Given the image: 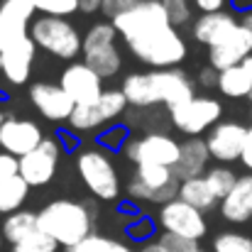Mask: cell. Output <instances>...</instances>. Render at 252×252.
Segmentation results:
<instances>
[{"mask_svg": "<svg viewBox=\"0 0 252 252\" xmlns=\"http://www.w3.org/2000/svg\"><path fill=\"white\" fill-rule=\"evenodd\" d=\"M211 164V152L206 145V137H186L181 142V152H179V162L174 164V174L179 181H189V179H198L206 176Z\"/></svg>", "mask_w": 252, "mask_h": 252, "instance_id": "18", "label": "cell"}, {"mask_svg": "<svg viewBox=\"0 0 252 252\" xmlns=\"http://www.w3.org/2000/svg\"><path fill=\"white\" fill-rule=\"evenodd\" d=\"M37 12L39 15H47V17H69L74 12H79L81 7V0H32Z\"/></svg>", "mask_w": 252, "mask_h": 252, "instance_id": "31", "label": "cell"}, {"mask_svg": "<svg viewBox=\"0 0 252 252\" xmlns=\"http://www.w3.org/2000/svg\"><path fill=\"white\" fill-rule=\"evenodd\" d=\"M130 54L152 71L179 69L189 57V44L171 25L162 0H142L110 20Z\"/></svg>", "mask_w": 252, "mask_h": 252, "instance_id": "1", "label": "cell"}, {"mask_svg": "<svg viewBox=\"0 0 252 252\" xmlns=\"http://www.w3.org/2000/svg\"><path fill=\"white\" fill-rule=\"evenodd\" d=\"M30 37L34 39V44L42 52H47V54H52L62 62H74L84 52L81 32L64 17L39 15L30 27Z\"/></svg>", "mask_w": 252, "mask_h": 252, "instance_id": "4", "label": "cell"}, {"mask_svg": "<svg viewBox=\"0 0 252 252\" xmlns=\"http://www.w3.org/2000/svg\"><path fill=\"white\" fill-rule=\"evenodd\" d=\"M84 64H88L105 81V79H113V76L120 74V69H123V54H120L118 44H110V47H103V49L86 52Z\"/></svg>", "mask_w": 252, "mask_h": 252, "instance_id": "24", "label": "cell"}, {"mask_svg": "<svg viewBox=\"0 0 252 252\" xmlns=\"http://www.w3.org/2000/svg\"><path fill=\"white\" fill-rule=\"evenodd\" d=\"M218 79H220V74L208 64V66H203L201 71H198V76H196V84L201 86V88H218Z\"/></svg>", "mask_w": 252, "mask_h": 252, "instance_id": "39", "label": "cell"}, {"mask_svg": "<svg viewBox=\"0 0 252 252\" xmlns=\"http://www.w3.org/2000/svg\"><path fill=\"white\" fill-rule=\"evenodd\" d=\"M127 98L120 88H105L103 95L88 105H76L71 120H69V127L76 132V135H84L91 130H98L103 125H108L110 120L120 118L125 110H127Z\"/></svg>", "mask_w": 252, "mask_h": 252, "instance_id": "9", "label": "cell"}, {"mask_svg": "<svg viewBox=\"0 0 252 252\" xmlns=\"http://www.w3.org/2000/svg\"><path fill=\"white\" fill-rule=\"evenodd\" d=\"M59 250V243L57 240H52L47 233H34L32 238H27L25 243H20V245H15L12 252H57Z\"/></svg>", "mask_w": 252, "mask_h": 252, "instance_id": "33", "label": "cell"}, {"mask_svg": "<svg viewBox=\"0 0 252 252\" xmlns=\"http://www.w3.org/2000/svg\"><path fill=\"white\" fill-rule=\"evenodd\" d=\"M44 137L47 135L42 132L39 123L27 120V118H7L5 125L0 127V150L20 159L34 152Z\"/></svg>", "mask_w": 252, "mask_h": 252, "instance_id": "15", "label": "cell"}, {"mask_svg": "<svg viewBox=\"0 0 252 252\" xmlns=\"http://www.w3.org/2000/svg\"><path fill=\"white\" fill-rule=\"evenodd\" d=\"M213 252H252V235L245 233H218L213 240Z\"/></svg>", "mask_w": 252, "mask_h": 252, "instance_id": "29", "label": "cell"}, {"mask_svg": "<svg viewBox=\"0 0 252 252\" xmlns=\"http://www.w3.org/2000/svg\"><path fill=\"white\" fill-rule=\"evenodd\" d=\"M37 44L34 39L27 34H20L10 42L2 44V76L10 86H25L32 76V66H34V57H37Z\"/></svg>", "mask_w": 252, "mask_h": 252, "instance_id": "12", "label": "cell"}, {"mask_svg": "<svg viewBox=\"0 0 252 252\" xmlns=\"http://www.w3.org/2000/svg\"><path fill=\"white\" fill-rule=\"evenodd\" d=\"M162 2H164V10L176 30L193 22V2H189V0H162Z\"/></svg>", "mask_w": 252, "mask_h": 252, "instance_id": "32", "label": "cell"}, {"mask_svg": "<svg viewBox=\"0 0 252 252\" xmlns=\"http://www.w3.org/2000/svg\"><path fill=\"white\" fill-rule=\"evenodd\" d=\"M0 230H2V238L15 248V245L25 243L27 238H32L34 233H39V218H37V213L22 208L12 216H5Z\"/></svg>", "mask_w": 252, "mask_h": 252, "instance_id": "21", "label": "cell"}, {"mask_svg": "<svg viewBox=\"0 0 252 252\" xmlns=\"http://www.w3.org/2000/svg\"><path fill=\"white\" fill-rule=\"evenodd\" d=\"M152 230H155V225H152L147 218H142V220H137L135 225H130V228H127V233H130V238H132V240L150 238V235H152Z\"/></svg>", "mask_w": 252, "mask_h": 252, "instance_id": "40", "label": "cell"}, {"mask_svg": "<svg viewBox=\"0 0 252 252\" xmlns=\"http://www.w3.org/2000/svg\"><path fill=\"white\" fill-rule=\"evenodd\" d=\"M250 118H252V95H250Z\"/></svg>", "mask_w": 252, "mask_h": 252, "instance_id": "51", "label": "cell"}, {"mask_svg": "<svg viewBox=\"0 0 252 252\" xmlns=\"http://www.w3.org/2000/svg\"><path fill=\"white\" fill-rule=\"evenodd\" d=\"M5 120H7V118H5V115H2V110H0V127L5 125Z\"/></svg>", "mask_w": 252, "mask_h": 252, "instance_id": "48", "label": "cell"}, {"mask_svg": "<svg viewBox=\"0 0 252 252\" xmlns=\"http://www.w3.org/2000/svg\"><path fill=\"white\" fill-rule=\"evenodd\" d=\"M240 25V20L235 17V12L223 10V12H213V15H198L191 22V37L203 44V47H213L218 39H223L230 30H235Z\"/></svg>", "mask_w": 252, "mask_h": 252, "instance_id": "20", "label": "cell"}, {"mask_svg": "<svg viewBox=\"0 0 252 252\" xmlns=\"http://www.w3.org/2000/svg\"><path fill=\"white\" fill-rule=\"evenodd\" d=\"M191 2L198 10V15H213L230 7V0H191Z\"/></svg>", "mask_w": 252, "mask_h": 252, "instance_id": "38", "label": "cell"}, {"mask_svg": "<svg viewBox=\"0 0 252 252\" xmlns=\"http://www.w3.org/2000/svg\"><path fill=\"white\" fill-rule=\"evenodd\" d=\"M218 91H220V95L233 98V100L250 98V95H252V79H250V74H248L243 66H233V69H228V71H220V79H218Z\"/></svg>", "mask_w": 252, "mask_h": 252, "instance_id": "26", "label": "cell"}, {"mask_svg": "<svg viewBox=\"0 0 252 252\" xmlns=\"http://www.w3.org/2000/svg\"><path fill=\"white\" fill-rule=\"evenodd\" d=\"M15 176H20V159L0 150V181H7Z\"/></svg>", "mask_w": 252, "mask_h": 252, "instance_id": "37", "label": "cell"}, {"mask_svg": "<svg viewBox=\"0 0 252 252\" xmlns=\"http://www.w3.org/2000/svg\"><path fill=\"white\" fill-rule=\"evenodd\" d=\"M98 142H100L103 147H108V150H118V147H123V142H130V140H127V127L115 125V127L105 130V132L98 137Z\"/></svg>", "mask_w": 252, "mask_h": 252, "instance_id": "35", "label": "cell"}, {"mask_svg": "<svg viewBox=\"0 0 252 252\" xmlns=\"http://www.w3.org/2000/svg\"><path fill=\"white\" fill-rule=\"evenodd\" d=\"M76 171L98 201H115L120 196V176L105 150H81L76 155Z\"/></svg>", "mask_w": 252, "mask_h": 252, "instance_id": "5", "label": "cell"}, {"mask_svg": "<svg viewBox=\"0 0 252 252\" xmlns=\"http://www.w3.org/2000/svg\"><path fill=\"white\" fill-rule=\"evenodd\" d=\"M250 54H252V34L243 25H238L235 30H230L223 39H218L208 49V64L220 74V71H228L233 66H240Z\"/></svg>", "mask_w": 252, "mask_h": 252, "instance_id": "16", "label": "cell"}, {"mask_svg": "<svg viewBox=\"0 0 252 252\" xmlns=\"http://www.w3.org/2000/svg\"><path fill=\"white\" fill-rule=\"evenodd\" d=\"M196 252H203V250H196Z\"/></svg>", "mask_w": 252, "mask_h": 252, "instance_id": "52", "label": "cell"}, {"mask_svg": "<svg viewBox=\"0 0 252 252\" xmlns=\"http://www.w3.org/2000/svg\"><path fill=\"white\" fill-rule=\"evenodd\" d=\"M157 225L162 228V233H171L186 240H203L208 233V223L203 218V213L189 203H184L181 198L171 201L167 206H162L157 211Z\"/></svg>", "mask_w": 252, "mask_h": 252, "instance_id": "10", "label": "cell"}, {"mask_svg": "<svg viewBox=\"0 0 252 252\" xmlns=\"http://www.w3.org/2000/svg\"><path fill=\"white\" fill-rule=\"evenodd\" d=\"M27 196H30V184L22 176L0 181V213L2 216H12V213L22 211Z\"/></svg>", "mask_w": 252, "mask_h": 252, "instance_id": "25", "label": "cell"}, {"mask_svg": "<svg viewBox=\"0 0 252 252\" xmlns=\"http://www.w3.org/2000/svg\"><path fill=\"white\" fill-rule=\"evenodd\" d=\"M181 181L169 167H135V174L127 184V196L135 203L167 206L179 198Z\"/></svg>", "mask_w": 252, "mask_h": 252, "instance_id": "6", "label": "cell"}, {"mask_svg": "<svg viewBox=\"0 0 252 252\" xmlns=\"http://www.w3.org/2000/svg\"><path fill=\"white\" fill-rule=\"evenodd\" d=\"M37 7L32 0H2L0 2V17L10 30L30 32L32 22L37 20Z\"/></svg>", "mask_w": 252, "mask_h": 252, "instance_id": "23", "label": "cell"}, {"mask_svg": "<svg viewBox=\"0 0 252 252\" xmlns=\"http://www.w3.org/2000/svg\"><path fill=\"white\" fill-rule=\"evenodd\" d=\"M59 159H62V142L47 135L34 152L20 157V176L30 184V189L47 186L57 176Z\"/></svg>", "mask_w": 252, "mask_h": 252, "instance_id": "11", "label": "cell"}, {"mask_svg": "<svg viewBox=\"0 0 252 252\" xmlns=\"http://www.w3.org/2000/svg\"><path fill=\"white\" fill-rule=\"evenodd\" d=\"M142 252H169V250H167V248H162V245L155 240V243H147V245L142 248Z\"/></svg>", "mask_w": 252, "mask_h": 252, "instance_id": "44", "label": "cell"}, {"mask_svg": "<svg viewBox=\"0 0 252 252\" xmlns=\"http://www.w3.org/2000/svg\"><path fill=\"white\" fill-rule=\"evenodd\" d=\"M30 100L34 110L52 123H69L76 110V103L69 98V93L59 84H49V81L30 86Z\"/></svg>", "mask_w": 252, "mask_h": 252, "instance_id": "14", "label": "cell"}, {"mask_svg": "<svg viewBox=\"0 0 252 252\" xmlns=\"http://www.w3.org/2000/svg\"><path fill=\"white\" fill-rule=\"evenodd\" d=\"M39 230L47 233L52 240L59 243V248H76L88 235H93V213L91 208L74 201V198H57L49 201L39 213Z\"/></svg>", "mask_w": 252, "mask_h": 252, "instance_id": "3", "label": "cell"}, {"mask_svg": "<svg viewBox=\"0 0 252 252\" xmlns=\"http://www.w3.org/2000/svg\"><path fill=\"white\" fill-rule=\"evenodd\" d=\"M240 164L248 169V174H252V125H250V130H248V140H245V147H243Z\"/></svg>", "mask_w": 252, "mask_h": 252, "instance_id": "41", "label": "cell"}, {"mask_svg": "<svg viewBox=\"0 0 252 252\" xmlns=\"http://www.w3.org/2000/svg\"><path fill=\"white\" fill-rule=\"evenodd\" d=\"M240 25H243V27H245V30L252 34V10H250V12H245V15L240 17Z\"/></svg>", "mask_w": 252, "mask_h": 252, "instance_id": "45", "label": "cell"}, {"mask_svg": "<svg viewBox=\"0 0 252 252\" xmlns=\"http://www.w3.org/2000/svg\"><path fill=\"white\" fill-rule=\"evenodd\" d=\"M137 2H142V0H103L100 12H103L108 20H113V17H118V15L127 12L130 7H135Z\"/></svg>", "mask_w": 252, "mask_h": 252, "instance_id": "36", "label": "cell"}, {"mask_svg": "<svg viewBox=\"0 0 252 252\" xmlns=\"http://www.w3.org/2000/svg\"><path fill=\"white\" fill-rule=\"evenodd\" d=\"M0 69H2V47H0Z\"/></svg>", "mask_w": 252, "mask_h": 252, "instance_id": "49", "label": "cell"}, {"mask_svg": "<svg viewBox=\"0 0 252 252\" xmlns=\"http://www.w3.org/2000/svg\"><path fill=\"white\" fill-rule=\"evenodd\" d=\"M118 30L110 20H100L95 25L88 27V32L84 34V54L86 52H93V49H103V47H110L118 42Z\"/></svg>", "mask_w": 252, "mask_h": 252, "instance_id": "27", "label": "cell"}, {"mask_svg": "<svg viewBox=\"0 0 252 252\" xmlns=\"http://www.w3.org/2000/svg\"><path fill=\"white\" fill-rule=\"evenodd\" d=\"M157 243L162 248H167L169 252H196L198 250V243L186 240V238H179V235H171V233H162L157 238Z\"/></svg>", "mask_w": 252, "mask_h": 252, "instance_id": "34", "label": "cell"}, {"mask_svg": "<svg viewBox=\"0 0 252 252\" xmlns=\"http://www.w3.org/2000/svg\"><path fill=\"white\" fill-rule=\"evenodd\" d=\"M59 86L69 93V98L76 105H88L93 100H98L103 95V79L88 66V64H69L64 66L62 76H59Z\"/></svg>", "mask_w": 252, "mask_h": 252, "instance_id": "17", "label": "cell"}, {"mask_svg": "<svg viewBox=\"0 0 252 252\" xmlns=\"http://www.w3.org/2000/svg\"><path fill=\"white\" fill-rule=\"evenodd\" d=\"M238 179H240V176L228 167V164H218V167H211L206 171V181H208V186H211V191L216 193L218 201H223V198L235 189Z\"/></svg>", "mask_w": 252, "mask_h": 252, "instance_id": "28", "label": "cell"}, {"mask_svg": "<svg viewBox=\"0 0 252 252\" xmlns=\"http://www.w3.org/2000/svg\"><path fill=\"white\" fill-rule=\"evenodd\" d=\"M120 91L125 93L132 108L164 105L169 113L191 98H196V84L181 69H159V71H135L123 79Z\"/></svg>", "mask_w": 252, "mask_h": 252, "instance_id": "2", "label": "cell"}, {"mask_svg": "<svg viewBox=\"0 0 252 252\" xmlns=\"http://www.w3.org/2000/svg\"><path fill=\"white\" fill-rule=\"evenodd\" d=\"M179 198L193 208H198L201 213L206 211H213L216 206H220V201L216 198V193L211 191L206 176H198V179H189V181H181V189H179Z\"/></svg>", "mask_w": 252, "mask_h": 252, "instance_id": "22", "label": "cell"}, {"mask_svg": "<svg viewBox=\"0 0 252 252\" xmlns=\"http://www.w3.org/2000/svg\"><path fill=\"white\" fill-rule=\"evenodd\" d=\"M240 66H243V69H245V71L250 74V79H252V54L248 57V59H245V62H243V64H240Z\"/></svg>", "mask_w": 252, "mask_h": 252, "instance_id": "46", "label": "cell"}, {"mask_svg": "<svg viewBox=\"0 0 252 252\" xmlns=\"http://www.w3.org/2000/svg\"><path fill=\"white\" fill-rule=\"evenodd\" d=\"M100 7H103V0H81V7H79V12L91 15V12H98Z\"/></svg>", "mask_w": 252, "mask_h": 252, "instance_id": "42", "label": "cell"}, {"mask_svg": "<svg viewBox=\"0 0 252 252\" xmlns=\"http://www.w3.org/2000/svg\"><path fill=\"white\" fill-rule=\"evenodd\" d=\"M5 34H7V27H5V22H2V17H0V47H2V42H5Z\"/></svg>", "mask_w": 252, "mask_h": 252, "instance_id": "47", "label": "cell"}, {"mask_svg": "<svg viewBox=\"0 0 252 252\" xmlns=\"http://www.w3.org/2000/svg\"><path fill=\"white\" fill-rule=\"evenodd\" d=\"M248 130L250 127L238 123V120H220L206 135V145H208L211 159H216L220 164L240 162L243 147H245V140H248Z\"/></svg>", "mask_w": 252, "mask_h": 252, "instance_id": "13", "label": "cell"}, {"mask_svg": "<svg viewBox=\"0 0 252 252\" xmlns=\"http://www.w3.org/2000/svg\"><path fill=\"white\" fill-rule=\"evenodd\" d=\"M0 2H2V0H0Z\"/></svg>", "mask_w": 252, "mask_h": 252, "instance_id": "53", "label": "cell"}, {"mask_svg": "<svg viewBox=\"0 0 252 252\" xmlns=\"http://www.w3.org/2000/svg\"><path fill=\"white\" fill-rule=\"evenodd\" d=\"M230 7L245 15V12H250L252 10V0H230Z\"/></svg>", "mask_w": 252, "mask_h": 252, "instance_id": "43", "label": "cell"}, {"mask_svg": "<svg viewBox=\"0 0 252 252\" xmlns=\"http://www.w3.org/2000/svg\"><path fill=\"white\" fill-rule=\"evenodd\" d=\"M66 252H135L132 248H127V245H123V243H118V240H113V238H108V235H88L84 243H79L76 248H71V250Z\"/></svg>", "mask_w": 252, "mask_h": 252, "instance_id": "30", "label": "cell"}, {"mask_svg": "<svg viewBox=\"0 0 252 252\" xmlns=\"http://www.w3.org/2000/svg\"><path fill=\"white\" fill-rule=\"evenodd\" d=\"M181 142H176L167 132H147L125 145V157L135 167H169L179 162Z\"/></svg>", "mask_w": 252, "mask_h": 252, "instance_id": "8", "label": "cell"}, {"mask_svg": "<svg viewBox=\"0 0 252 252\" xmlns=\"http://www.w3.org/2000/svg\"><path fill=\"white\" fill-rule=\"evenodd\" d=\"M220 218L233 225L252 223V174H243L235 189L220 201Z\"/></svg>", "mask_w": 252, "mask_h": 252, "instance_id": "19", "label": "cell"}, {"mask_svg": "<svg viewBox=\"0 0 252 252\" xmlns=\"http://www.w3.org/2000/svg\"><path fill=\"white\" fill-rule=\"evenodd\" d=\"M2 243H5V238H2V230H0V248H2Z\"/></svg>", "mask_w": 252, "mask_h": 252, "instance_id": "50", "label": "cell"}, {"mask_svg": "<svg viewBox=\"0 0 252 252\" xmlns=\"http://www.w3.org/2000/svg\"><path fill=\"white\" fill-rule=\"evenodd\" d=\"M171 125L186 137H203L223 118V103L213 95H196L169 113Z\"/></svg>", "mask_w": 252, "mask_h": 252, "instance_id": "7", "label": "cell"}]
</instances>
